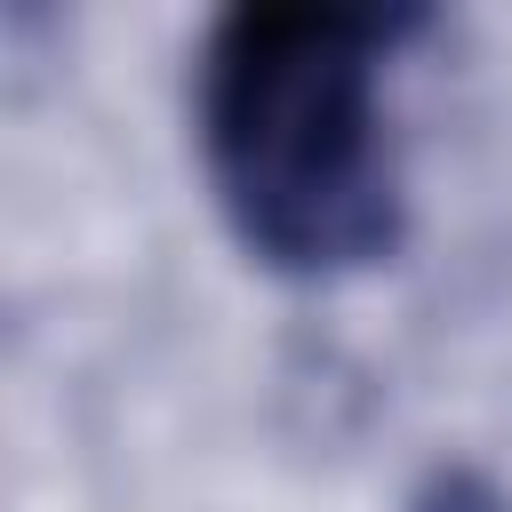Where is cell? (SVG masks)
I'll list each match as a JSON object with an SVG mask.
<instances>
[{
    "mask_svg": "<svg viewBox=\"0 0 512 512\" xmlns=\"http://www.w3.org/2000/svg\"><path fill=\"white\" fill-rule=\"evenodd\" d=\"M400 16L240 0L200 40V160L248 256L296 280L360 272L400 240L384 56Z\"/></svg>",
    "mask_w": 512,
    "mask_h": 512,
    "instance_id": "obj_1",
    "label": "cell"
},
{
    "mask_svg": "<svg viewBox=\"0 0 512 512\" xmlns=\"http://www.w3.org/2000/svg\"><path fill=\"white\" fill-rule=\"evenodd\" d=\"M416 512H512L480 472H440L424 496H416Z\"/></svg>",
    "mask_w": 512,
    "mask_h": 512,
    "instance_id": "obj_2",
    "label": "cell"
}]
</instances>
